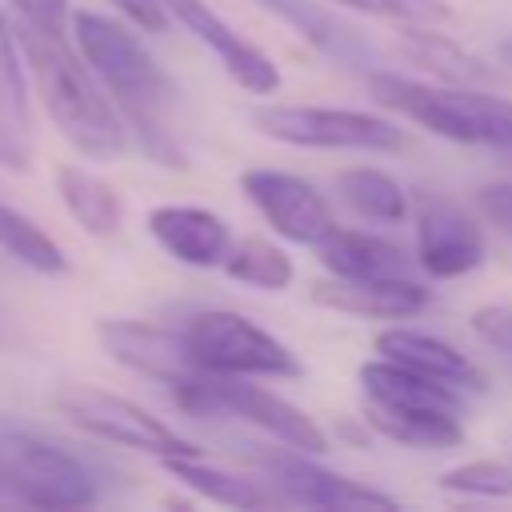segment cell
Returning <instances> with one entry per match:
<instances>
[{
  "instance_id": "1",
  "label": "cell",
  "mask_w": 512,
  "mask_h": 512,
  "mask_svg": "<svg viewBox=\"0 0 512 512\" xmlns=\"http://www.w3.org/2000/svg\"><path fill=\"white\" fill-rule=\"evenodd\" d=\"M68 32H72L80 56L88 60V68L108 88V96L120 108V116L128 120V128L140 136L144 152L168 168H180L184 152L168 128V112L176 104V84L156 64V56L140 44V36L128 24H120L104 12H88V8L72 12Z\"/></svg>"
},
{
  "instance_id": "2",
  "label": "cell",
  "mask_w": 512,
  "mask_h": 512,
  "mask_svg": "<svg viewBox=\"0 0 512 512\" xmlns=\"http://www.w3.org/2000/svg\"><path fill=\"white\" fill-rule=\"evenodd\" d=\"M16 36H20L24 64L36 80V92H40L52 124L60 128V136L80 156H92V160L120 156L128 144L124 116L112 104L100 76L80 56V48L68 44L72 32H48V28L20 20Z\"/></svg>"
},
{
  "instance_id": "3",
  "label": "cell",
  "mask_w": 512,
  "mask_h": 512,
  "mask_svg": "<svg viewBox=\"0 0 512 512\" xmlns=\"http://www.w3.org/2000/svg\"><path fill=\"white\" fill-rule=\"evenodd\" d=\"M368 88L380 108L428 128L432 136L476 148H512V100L504 96L472 84H424L396 72H372Z\"/></svg>"
},
{
  "instance_id": "4",
  "label": "cell",
  "mask_w": 512,
  "mask_h": 512,
  "mask_svg": "<svg viewBox=\"0 0 512 512\" xmlns=\"http://www.w3.org/2000/svg\"><path fill=\"white\" fill-rule=\"evenodd\" d=\"M172 404L188 416H200V420H220V416H232L240 424H252L260 432H268L272 440H280L284 448H300V452H328V436L324 428L296 404H288L284 396L252 384V376H220V372H196L180 384L168 388Z\"/></svg>"
},
{
  "instance_id": "5",
  "label": "cell",
  "mask_w": 512,
  "mask_h": 512,
  "mask_svg": "<svg viewBox=\"0 0 512 512\" xmlns=\"http://www.w3.org/2000/svg\"><path fill=\"white\" fill-rule=\"evenodd\" d=\"M180 336L188 344V356L204 372H220V376H272V380H296L304 372L296 352L284 340H276L272 332H264L260 324H252L248 316L228 312V308L192 312L180 324Z\"/></svg>"
},
{
  "instance_id": "6",
  "label": "cell",
  "mask_w": 512,
  "mask_h": 512,
  "mask_svg": "<svg viewBox=\"0 0 512 512\" xmlns=\"http://www.w3.org/2000/svg\"><path fill=\"white\" fill-rule=\"evenodd\" d=\"M52 408L72 420L80 432L116 444V448H132L156 460H172V456H204L192 440H184L176 428H168L160 416H152L148 408H140L128 396H116L108 388L96 384H76L64 380L52 388Z\"/></svg>"
},
{
  "instance_id": "7",
  "label": "cell",
  "mask_w": 512,
  "mask_h": 512,
  "mask_svg": "<svg viewBox=\"0 0 512 512\" xmlns=\"http://www.w3.org/2000/svg\"><path fill=\"white\" fill-rule=\"evenodd\" d=\"M248 120L292 148H320V152H400L408 144V132L380 116L360 108H316V104H260L248 112Z\"/></svg>"
},
{
  "instance_id": "8",
  "label": "cell",
  "mask_w": 512,
  "mask_h": 512,
  "mask_svg": "<svg viewBox=\"0 0 512 512\" xmlns=\"http://www.w3.org/2000/svg\"><path fill=\"white\" fill-rule=\"evenodd\" d=\"M0 496L32 508H84L96 500V476L60 444L0 432Z\"/></svg>"
},
{
  "instance_id": "9",
  "label": "cell",
  "mask_w": 512,
  "mask_h": 512,
  "mask_svg": "<svg viewBox=\"0 0 512 512\" xmlns=\"http://www.w3.org/2000/svg\"><path fill=\"white\" fill-rule=\"evenodd\" d=\"M240 188L256 204V212L272 224V232L292 244L316 248L336 228L328 200L304 176H292L280 168H248L240 172Z\"/></svg>"
},
{
  "instance_id": "10",
  "label": "cell",
  "mask_w": 512,
  "mask_h": 512,
  "mask_svg": "<svg viewBox=\"0 0 512 512\" xmlns=\"http://www.w3.org/2000/svg\"><path fill=\"white\" fill-rule=\"evenodd\" d=\"M416 264L432 280H456L484 264L488 244L480 224L444 196L416 200Z\"/></svg>"
},
{
  "instance_id": "11",
  "label": "cell",
  "mask_w": 512,
  "mask_h": 512,
  "mask_svg": "<svg viewBox=\"0 0 512 512\" xmlns=\"http://www.w3.org/2000/svg\"><path fill=\"white\" fill-rule=\"evenodd\" d=\"M160 4H164L168 20H176L184 32H192V36L220 60V68H224L244 92L268 96V92L280 88V68H276V60H272L264 48H256L252 40H244L220 12H212L208 0H160Z\"/></svg>"
},
{
  "instance_id": "12",
  "label": "cell",
  "mask_w": 512,
  "mask_h": 512,
  "mask_svg": "<svg viewBox=\"0 0 512 512\" xmlns=\"http://www.w3.org/2000/svg\"><path fill=\"white\" fill-rule=\"evenodd\" d=\"M264 476L272 480V492L284 504H304V508H396L392 496L340 476L332 468H320L312 452L288 448V452H264L260 456Z\"/></svg>"
},
{
  "instance_id": "13",
  "label": "cell",
  "mask_w": 512,
  "mask_h": 512,
  "mask_svg": "<svg viewBox=\"0 0 512 512\" xmlns=\"http://www.w3.org/2000/svg\"><path fill=\"white\" fill-rule=\"evenodd\" d=\"M96 340L100 348L124 364L128 372L136 376H148L164 388L196 376V360L188 356V344L180 336V328H164V324H152V320H96Z\"/></svg>"
},
{
  "instance_id": "14",
  "label": "cell",
  "mask_w": 512,
  "mask_h": 512,
  "mask_svg": "<svg viewBox=\"0 0 512 512\" xmlns=\"http://www.w3.org/2000/svg\"><path fill=\"white\" fill-rule=\"evenodd\" d=\"M308 300L328 312H344V316H360V320H408L428 308L432 292L424 284H416L412 276H384V280L328 276L308 288Z\"/></svg>"
},
{
  "instance_id": "15",
  "label": "cell",
  "mask_w": 512,
  "mask_h": 512,
  "mask_svg": "<svg viewBox=\"0 0 512 512\" xmlns=\"http://www.w3.org/2000/svg\"><path fill=\"white\" fill-rule=\"evenodd\" d=\"M148 232L172 260L188 268H220L232 248L224 216L200 204H156L148 212Z\"/></svg>"
},
{
  "instance_id": "16",
  "label": "cell",
  "mask_w": 512,
  "mask_h": 512,
  "mask_svg": "<svg viewBox=\"0 0 512 512\" xmlns=\"http://www.w3.org/2000/svg\"><path fill=\"white\" fill-rule=\"evenodd\" d=\"M20 36L0 12V168L28 172L36 160V112L20 64Z\"/></svg>"
},
{
  "instance_id": "17",
  "label": "cell",
  "mask_w": 512,
  "mask_h": 512,
  "mask_svg": "<svg viewBox=\"0 0 512 512\" xmlns=\"http://www.w3.org/2000/svg\"><path fill=\"white\" fill-rule=\"evenodd\" d=\"M376 352L428 376V380H440L456 392H484L488 388V376L480 372V364L472 356H464L460 348H452L448 340L432 336V332H420V328H384L376 332Z\"/></svg>"
},
{
  "instance_id": "18",
  "label": "cell",
  "mask_w": 512,
  "mask_h": 512,
  "mask_svg": "<svg viewBox=\"0 0 512 512\" xmlns=\"http://www.w3.org/2000/svg\"><path fill=\"white\" fill-rule=\"evenodd\" d=\"M356 380H360L364 404H376V408H412V412H448V416H460L464 408V392L440 380H428L388 356L360 364Z\"/></svg>"
},
{
  "instance_id": "19",
  "label": "cell",
  "mask_w": 512,
  "mask_h": 512,
  "mask_svg": "<svg viewBox=\"0 0 512 512\" xmlns=\"http://www.w3.org/2000/svg\"><path fill=\"white\" fill-rule=\"evenodd\" d=\"M316 256L328 268V276H348V280H384V276L412 272V260L400 244L360 228H340V224L316 244Z\"/></svg>"
},
{
  "instance_id": "20",
  "label": "cell",
  "mask_w": 512,
  "mask_h": 512,
  "mask_svg": "<svg viewBox=\"0 0 512 512\" xmlns=\"http://www.w3.org/2000/svg\"><path fill=\"white\" fill-rule=\"evenodd\" d=\"M56 192H60V204L68 208V216L88 236L112 240L120 232V224H124V200H120V192L104 176H96V172H88L80 164H60L56 168Z\"/></svg>"
},
{
  "instance_id": "21",
  "label": "cell",
  "mask_w": 512,
  "mask_h": 512,
  "mask_svg": "<svg viewBox=\"0 0 512 512\" xmlns=\"http://www.w3.org/2000/svg\"><path fill=\"white\" fill-rule=\"evenodd\" d=\"M160 468L192 488L196 496L212 500V504H228V508H272V504H284L272 488H264L260 480H248V476H236L228 468H216L208 464L204 456H172V460H160Z\"/></svg>"
},
{
  "instance_id": "22",
  "label": "cell",
  "mask_w": 512,
  "mask_h": 512,
  "mask_svg": "<svg viewBox=\"0 0 512 512\" xmlns=\"http://www.w3.org/2000/svg\"><path fill=\"white\" fill-rule=\"evenodd\" d=\"M400 28V52L428 68L432 76H440L444 84H484L492 80V68L472 56L468 48H460L452 36L436 32V24H396Z\"/></svg>"
},
{
  "instance_id": "23",
  "label": "cell",
  "mask_w": 512,
  "mask_h": 512,
  "mask_svg": "<svg viewBox=\"0 0 512 512\" xmlns=\"http://www.w3.org/2000/svg\"><path fill=\"white\" fill-rule=\"evenodd\" d=\"M364 420L380 436H388L392 444H404L416 452H444V448H456L464 440L460 416H448V412H412V408L364 404Z\"/></svg>"
},
{
  "instance_id": "24",
  "label": "cell",
  "mask_w": 512,
  "mask_h": 512,
  "mask_svg": "<svg viewBox=\"0 0 512 512\" xmlns=\"http://www.w3.org/2000/svg\"><path fill=\"white\" fill-rule=\"evenodd\" d=\"M336 196L344 208H352L360 220H372V224H400L408 216V192L384 168L356 164L336 172Z\"/></svg>"
},
{
  "instance_id": "25",
  "label": "cell",
  "mask_w": 512,
  "mask_h": 512,
  "mask_svg": "<svg viewBox=\"0 0 512 512\" xmlns=\"http://www.w3.org/2000/svg\"><path fill=\"white\" fill-rule=\"evenodd\" d=\"M256 4L264 12H272L280 24H288L300 40L320 48L324 56H336V60L360 56V40L352 36V28H344L320 0H256Z\"/></svg>"
},
{
  "instance_id": "26",
  "label": "cell",
  "mask_w": 512,
  "mask_h": 512,
  "mask_svg": "<svg viewBox=\"0 0 512 512\" xmlns=\"http://www.w3.org/2000/svg\"><path fill=\"white\" fill-rule=\"evenodd\" d=\"M220 268H224V276H232V280H240L248 288H260V292H284L292 284V276H296L292 256L280 244L264 240V236L232 240V248H228Z\"/></svg>"
},
{
  "instance_id": "27",
  "label": "cell",
  "mask_w": 512,
  "mask_h": 512,
  "mask_svg": "<svg viewBox=\"0 0 512 512\" xmlns=\"http://www.w3.org/2000/svg\"><path fill=\"white\" fill-rule=\"evenodd\" d=\"M0 248H4L16 264L32 268L36 276H64V272H68L64 248H60L32 216H24L20 208H12V204H4V200H0Z\"/></svg>"
},
{
  "instance_id": "28",
  "label": "cell",
  "mask_w": 512,
  "mask_h": 512,
  "mask_svg": "<svg viewBox=\"0 0 512 512\" xmlns=\"http://www.w3.org/2000/svg\"><path fill=\"white\" fill-rule=\"evenodd\" d=\"M444 492H460V496H512V456H500V460H468V464H456L448 472H440L436 480Z\"/></svg>"
},
{
  "instance_id": "29",
  "label": "cell",
  "mask_w": 512,
  "mask_h": 512,
  "mask_svg": "<svg viewBox=\"0 0 512 512\" xmlns=\"http://www.w3.org/2000/svg\"><path fill=\"white\" fill-rule=\"evenodd\" d=\"M336 4L392 20V24H436L440 28L452 20V8L444 0H336Z\"/></svg>"
},
{
  "instance_id": "30",
  "label": "cell",
  "mask_w": 512,
  "mask_h": 512,
  "mask_svg": "<svg viewBox=\"0 0 512 512\" xmlns=\"http://www.w3.org/2000/svg\"><path fill=\"white\" fill-rule=\"evenodd\" d=\"M468 324L488 348L512 356V304H480Z\"/></svg>"
},
{
  "instance_id": "31",
  "label": "cell",
  "mask_w": 512,
  "mask_h": 512,
  "mask_svg": "<svg viewBox=\"0 0 512 512\" xmlns=\"http://www.w3.org/2000/svg\"><path fill=\"white\" fill-rule=\"evenodd\" d=\"M476 208L484 212V220L512 240V180H492L476 192Z\"/></svg>"
},
{
  "instance_id": "32",
  "label": "cell",
  "mask_w": 512,
  "mask_h": 512,
  "mask_svg": "<svg viewBox=\"0 0 512 512\" xmlns=\"http://www.w3.org/2000/svg\"><path fill=\"white\" fill-rule=\"evenodd\" d=\"M20 20L36 24V28H48V32H68L72 24V8L68 0H12Z\"/></svg>"
},
{
  "instance_id": "33",
  "label": "cell",
  "mask_w": 512,
  "mask_h": 512,
  "mask_svg": "<svg viewBox=\"0 0 512 512\" xmlns=\"http://www.w3.org/2000/svg\"><path fill=\"white\" fill-rule=\"evenodd\" d=\"M112 4H116L136 28H144V32H164V28L172 24L160 0H112Z\"/></svg>"
},
{
  "instance_id": "34",
  "label": "cell",
  "mask_w": 512,
  "mask_h": 512,
  "mask_svg": "<svg viewBox=\"0 0 512 512\" xmlns=\"http://www.w3.org/2000/svg\"><path fill=\"white\" fill-rule=\"evenodd\" d=\"M500 60H504V64H508V68H512V36H508V40H504V44H500Z\"/></svg>"
}]
</instances>
